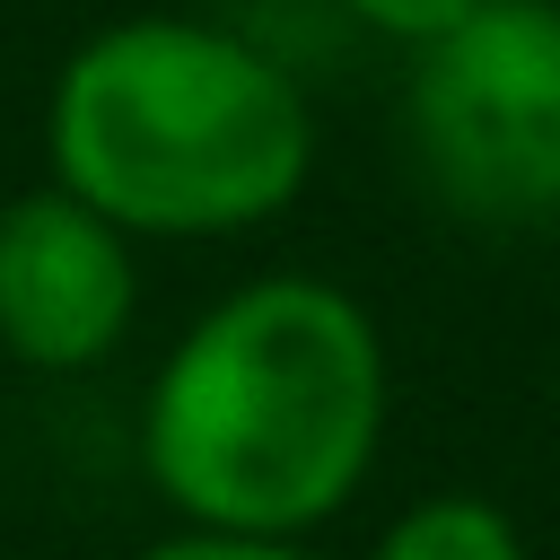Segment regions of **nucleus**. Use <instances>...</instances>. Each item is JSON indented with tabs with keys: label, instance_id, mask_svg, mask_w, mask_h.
<instances>
[{
	"label": "nucleus",
	"instance_id": "f257e3e1",
	"mask_svg": "<svg viewBox=\"0 0 560 560\" xmlns=\"http://www.w3.org/2000/svg\"><path fill=\"white\" fill-rule=\"evenodd\" d=\"M385 332L315 271L210 298L140 394V472L192 534L306 542L385 446Z\"/></svg>",
	"mask_w": 560,
	"mask_h": 560
},
{
	"label": "nucleus",
	"instance_id": "f03ea898",
	"mask_svg": "<svg viewBox=\"0 0 560 560\" xmlns=\"http://www.w3.org/2000/svg\"><path fill=\"white\" fill-rule=\"evenodd\" d=\"M44 166L70 201L149 236H236L315 175V114L280 52L219 18H114L44 96Z\"/></svg>",
	"mask_w": 560,
	"mask_h": 560
},
{
	"label": "nucleus",
	"instance_id": "7ed1b4c3",
	"mask_svg": "<svg viewBox=\"0 0 560 560\" xmlns=\"http://www.w3.org/2000/svg\"><path fill=\"white\" fill-rule=\"evenodd\" d=\"M402 131L455 219H560V0H481L411 52Z\"/></svg>",
	"mask_w": 560,
	"mask_h": 560
},
{
	"label": "nucleus",
	"instance_id": "20e7f679",
	"mask_svg": "<svg viewBox=\"0 0 560 560\" xmlns=\"http://www.w3.org/2000/svg\"><path fill=\"white\" fill-rule=\"evenodd\" d=\"M140 315V245L70 201L61 184H35L0 201V350L35 376H79L122 350Z\"/></svg>",
	"mask_w": 560,
	"mask_h": 560
},
{
	"label": "nucleus",
	"instance_id": "39448f33",
	"mask_svg": "<svg viewBox=\"0 0 560 560\" xmlns=\"http://www.w3.org/2000/svg\"><path fill=\"white\" fill-rule=\"evenodd\" d=\"M368 560H534L516 516L481 490H438V499H411L376 542Z\"/></svg>",
	"mask_w": 560,
	"mask_h": 560
},
{
	"label": "nucleus",
	"instance_id": "423d86ee",
	"mask_svg": "<svg viewBox=\"0 0 560 560\" xmlns=\"http://www.w3.org/2000/svg\"><path fill=\"white\" fill-rule=\"evenodd\" d=\"M368 35H385V44H402V52H429L438 35H455L481 0H341Z\"/></svg>",
	"mask_w": 560,
	"mask_h": 560
},
{
	"label": "nucleus",
	"instance_id": "0eeeda50",
	"mask_svg": "<svg viewBox=\"0 0 560 560\" xmlns=\"http://www.w3.org/2000/svg\"><path fill=\"white\" fill-rule=\"evenodd\" d=\"M131 560H315V551L306 542H262V534H192V525H175V534L140 542Z\"/></svg>",
	"mask_w": 560,
	"mask_h": 560
}]
</instances>
